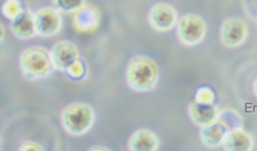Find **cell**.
<instances>
[{
    "instance_id": "52a82bcc",
    "label": "cell",
    "mask_w": 257,
    "mask_h": 151,
    "mask_svg": "<svg viewBox=\"0 0 257 151\" xmlns=\"http://www.w3.org/2000/svg\"><path fill=\"white\" fill-rule=\"evenodd\" d=\"M178 13L173 6L166 2H159L151 7L148 15L151 28L158 33H168L176 27Z\"/></svg>"
},
{
    "instance_id": "d6986e66",
    "label": "cell",
    "mask_w": 257,
    "mask_h": 151,
    "mask_svg": "<svg viewBox=\"0 0 257 151\" xmlns=\"http://www.w3.org/2000/svg\"><path fill=\"white\" fill-rule=\"evenodd\" d=\"M215 94L210 87L203 86L199 88L195 96V101L199 104L213 106L215 105Z\"/></svg>"
},
{
    "instance_id": "2e32d148",
    "label": "cell",
    "mask_w": 257,
    "mask_h": 151,
    "mask_svg": "<svg viewBox=\"0 0 257 151\" xmlns=\"http://www.w3.org/2000/svg\"><path fill=\"white\" fill-rule=\"evenodd\" d=\"M52 6L59 12L74 14L87 3L86 0H51Z\"/></svg>"
},
{
    "instance_id": "603a6c76",
    "label": "cell",
    "mask_w": 257,
    "mask_h": 151,
    "mask_svg": "<svg viewBox=\"0 0 257 151\" xmlns=\"http://www.w3.org/2000/svg\"><path fill=\"white\" fill-rule=\"evenodd\" d=\"M255 22H256V26H257V16H256V17Z\"/></svg>"
},
{
    "instance_id": "e0dca14e",
    "label": "cell",
    "mask_w": 257,
    "mask_h": 151,
    "mask_svg": "<svg viewBox=\"0 0 257 151\" xmlns=\"http://www.w3.org/2000/svg\"><path fill=\"white\" fill-rule=\"evenodd\" d=\"M22 0H6L2 7V13L7 20L12 21L25 10Z\"/></svg>"
},
{
    "instance_id": "277c9868",
    "label": "cell",
    "mask_w": 257,
    "mask_h": 151,
    "mask_svg": "<svg viewBox=\"0 0 257 151\" xmlns=\"http://www.w3.org/2000/svg\"><path fill=\"white\" fill-rule=\"evenodd\" d=\"M176 37L183 45L194 47L200 44L207 34V25L196 13H186L179 18L176 25Z\"/></svg>"
},
{
    "instance_id": "5bb4252c",
    "label": "cell",
    "mask_w": 257,
    "mask_h": 151,
    "mask_svg": "<svg viewBox=\"0 0 257 151\" xmlns=\"http://www.w3.org/2000/svg\"><path fill=\"white\" fill-rule=\"evenodd\" d=\"M217 107L199 104L196 101L190 103L187 107V113L191 122L196 126L203 127L217 120L219 114Z\"/></svg>"
},
{
    "instance_id": "8fae6325",
    "label": "cell",
    "mask_w": 257,
    "mask_h": 151,
    "mask_svg": "<svg viewBox=\"0 0 257 151\" xmlns=\"http://www.w3.org/2000/svg\"><path fill=\"white\" fill-rule=\"evenodd\" d=\"M9 30L14 37L18 40H27L35 37L37 35L34 13L29 9L25 8L18 17L11 21Z\"/></svg>"
},
{
    "instance_id": "7c38bea8",
    "label": "cell",
    "mask_w": 257,
    "mask_h": 151,
    "mask_svg": "<svg viewBox=\"0 0 257 151\" xmlns=\"http://www.w3.org/2000/svg\"><path fill=\"white\" fill-rule=\"evenodd\" d=\"M229 131L224 122L217 118L214 122L201 127L199 138L201 143L209 148H215L222 145L225 137Z\"/></svg>"
},
{
    "instance_id": "8992f818",
    "label": "cell",
    "mask_w": 257,
    "mask_h": 151,
    "mask_svg": "<svg viewBox=\"0 0 257 151\" xmlns=\"http://www.w3.org/2000/svg\"><path fill=\"white\" fill-rule=\"evenodd\" d=\"M249 36V28L244 20L237 17L226 18L219 29V40L228 49L240 47Z\"/></svg>"
},
{
    "instance_id": "3957f363",
    "label": "cell",
    "mask_w": 257,
    "mask_h": 151,
    "mask_svg": "<svg viewBox=\"0 0 257 151\" xmlns=\"http://www.w3.org/2000/svg\"><path fill=\"white\" fill-rule=\"evenodd\" d=\"M19 67L29 81L45 79L55 70L50 50L40 45L30 46L21 52Z\"/></svg>"
},
{
    "instance_id": "4fadbf2b",
    "label": "cell",
    "mask_w": 257,
    "mask_h": 151,
    "mask_svg": "<svg viewBox=\"0 0 257 151\" xmlns=\"http://www.w3.org/2000/svg\"><path fill=\"white\" fill-rule=\"evenodd\" d=\"M221 146L225 150L249 151L253 149L254 139L248 131L240 128L229 131Z\"/></svg>"
},
{
    "instance_id": "30bf717a",
    "label": "cell",
    "mask_w": 257,
    "mask_h": 151,
    "mask_svg": "<svg viewBox=\"0 0 257 151\" xmlns=\"http://www.w3.org/2000/svg\"><path fill=\"white\" fill-rule=\"evenodd\" d=\"M160 143L159 136L153 130L142 127L130 134L126 145L130 151H155L160 148Z\"/></svg>"
},
{
    "instance_id": "9c48e42d",
    "label": "cell",
    "mask_w": 257,
    "mask_h": 151,
    "mask_svg": "<svg viewBox=\"0 0 257 151\" xmlns=\"http://www.w3.org/2000/svg\"><path fill=\"white\" fill-rule=\"evenodd\" d=\"M102 14L97 7L88 2L73 14V28L80 34H91L99 27Z\"/></svg>"
},
{
    "instance_id": "ac0fdd59",
    "label": "cell",
    "mask_w": 257,
    "mask_h": 151,
    "mask_svg": "<svg viewBox=\"0 0 257 151\" xmlns=\"http://www.w3.org/2000/svg\"><path fill=\"white\" fill-rule=\"evenodd\" d=\"M65 74L73 81H82L88 74V66L81 58H79L66 70Z\"/></svg>"
},
{
    "instance_id": "7402d4cb",
    "label": "cell",
    "mask_w": 257,
    "mask_h": 151,
    "mask_svg": "<svg viewBox=\"0 0 257 151\" xmlns=\"http://www.w3.org/2000/svg\"><path fill=\"white\" fill-rule=\"evenodd\" d=\"M253 92L254 96L257 98V77L256 79H254L253 83Z\"/></svg>"
},
{
    "instance_id": "44dd1931",
    "label": "cell",
    "mask_w": 257,
    "mask_h": 151,
    "mask_svg": "<svg viewBox=\"0 0 257 151\" xmlns=\"http://www.w3.org/2000/svg\"><path fill=\"white\" fill-rule=\"evenodd\" d=\"M88 150H111L109 147L102 145H95L88 148Z\"/></svg>"
},
{
    "instance_id": "ffe728a7",
    "label": "cell",
    "mask_w": 257,
    "mask_h": 151,
    "mask_svg": "<svg viewBox=\"0 0 257 151\" xmlns=\"http://www.w3.org/2000/svg\"><path fill=\"white\" fill-rule=\"evenodd\" d=\"M18 150L20 151H41L45 150L44 147L41 144L35 141L25 140L20 144Z\"/></svg>"
},
{
    "instance_id": "ba28073f",
    "label": "cell",
    "mask_w": 257,
    "mask_h": 151,
    "mask_svg": "<svg viewBox=\"0 0 257 151\" xmlns=\"http://www.w3.org/2000/svg\"><path fill=\"white\" fill-rule=\"evenodd\" d=\"M55 70L65 73L74 62L80 58L77 46L73 41L63 40L57 41L50 50Z\"/></svg>"
},
{
    "instance_id": "9a60e30c",
    "label": "cell",
    "mask_w": 257,
    "mask_h": 151,
    "mask_svg": "<svg viewBox=\"0 0 257 151\" xmlns=\"http://www.w3.org/2000/svg\"><path fill=\"white\" fill-rule=\"evenodd\" d=\"M228 127L229 131L243 128V118L238 112L233 109H226L219 112L218 117Z\"/></svg>"
},
{
    "instance_id": "6da1fadb",
    "label": "cell",
    "mask_w": 257,
    "mask_h": 151,
    "mask_svg": "<svg viewBox=\"0 0 257 151\" xmlns=\"http://www.w3.org/2000/svg\"><path fill=\"white\" fill-rule=\"evenodd\" d=\"M159 77L157 62L146 55L138 54L131 57L126 66V84L135 92L148 93L155 90Z\"/></svg>"
},
{
    "instance_id": "7a4b0ae2",
    "label": "cell",
    "mask_w": 257,
    "mask_h": 151,
    "mask_svg": "<svg viewBox=\"0 0 257 151\" xmlns=\"http://www.w3.org/2000/svg\"><path fill=\"white\" fill-rule=\"evenodd\" d=\"M96 120L95 109L89 103L73 102L62 109L59 122L64 131L72 137H81L92 129Z\"/></svg>"
},
{
    "instance_id": "5b68a950",
    "label": "cell",
    "mask_w": 257,
    "mask_h": 151,
    "mask_svg": "<svg viewBox=\"0 0 257 151\" xmlns=\"http://www.w3.org/2000/svg\"><path fill=\"white\" fill-rule=\"evenodd\" d=\"M61 13L54 7H42L34 13L36 35L50 38L58 35L63 26Z\"/></svg>"
}]
</instances>
